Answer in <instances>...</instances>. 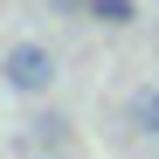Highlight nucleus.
<instances>
[{
	"instance_id": "1",
	"label": "nucleus",
	"mask_w": 159,
	"mask_h": 159,
	"mask_svg": "<svg viewBox=\"0 0 159 159\" xmlns=\"http://www.w3.org/2000/svg\"><path fill=\"white\" fill-rule=\"evenodd\" d=\"M0 83L21 90V97H42L48 83H56V56H48L42 42H14L7 56H0Z\"/></svg>"
},
{
	"instance_id": "3",
	"label": "nucleus",
	"mask_w": 159,
	"mask_h": 159,
	"mask_svg": "<svg viewBox=\"0 0 159 159\" xmlns=\"http://www.w3.org/2000/svg\"><path fill=\"white\" fill-rule=\"evenodd\" d=\"M35 131H28V145L35 152H62L69 145V118H56V111H42V118H28Z\"/></svg>"
},
{
	"instance_id": "5",
	"label": "nucleus",
	"mask_w": 159,
	"mask_h": 159,
	"mask_svg": "<svg viewBox=\"0 0 159 159\" xmlns=\"http://www.w3.org/2000/svg\"><path fill=\"white\" fill-rule=\"evenodd\" d=\"M48 7H62V14H69V7H90V0H48Z\"/></svg>"
},
{
	"instance_id": "2",
	"label": "nucleus",
	"mask_w": 159,
	"mask_h": 159,
	"mask_svg": "<svg viewBox=\"0 0 159 159\" xmlns=\"http://www.w3.org/2000/svg\"><path fill=\"white\" fill-rule=\"evenodd\" d=\"M125 125L139 131V139H159V83H152V90H139V97L125 104Z\"/></svg>"
},
{
	"instance_id": "4",
	"label": "nucleus",
	"mask_w": 159,
	"mask_h": 159,
	"mask_svg": "<svg viewBox=\"0 0 159 159\" xmlns=\"http://www.w3.org/2000/svg\"><path fill=\"white\" fill-rule=\"evenodd\" d=\"M83 14H90V21H104V28H131V21H139V7H131V0H90Z\"/></svg>"
}]
</instances>
